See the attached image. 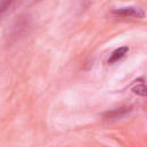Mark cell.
<instances>
[{
	"label": "cell",
	"mask_w": 147,
	"mask_h": 147,
	"mask_svg": "<svg viewBox=\"0 0 147 147\" xmlns=\"http://www.w3.org/2000/svg\"><path fill=\"white\" fill-rule=\"evenodd\" d=\"M130 111H131V107H121L118 109H113V110H109V111L105 113L103 117L106 119H117V118H121V117L125 116Z\"/></svg>",
	"instance_id": "obj_2"
},
{
	"label": "cell",
	"mask_w": 147,
	"mask_h": 147,
	"mask_svg": "<svg viewBox=\"0 0 147 147\" xmlns=\"http://www.w3.org/2000/svg\"><path fill=\"white\" fill-rule=\"evenodd\" d=\"M114 14L117 16H122V17H134V18H142L145 15L142 9L137 8V7H132V6L115 9Z\"/></svg>",
	"instance_id": "obj_1"
},
{
	"label": "cell",
	"mask_w": 147,
	"mask_h": 147,
	"mask_svg": "<svg viewBox=\"0 0 147 147\" xmlns=\"http://www.w3.org/2000/svg\"><path fill=\"white\" fill-rule=\"evenodd\" d=\"M133 92L140 96H144L145 95V84H144V79L140 78L133 86Z\"/></svg>",
	"instance_id": "obj_4"
},
{
	"label": "cell",
	"mask_w": 147,
	"mask_h": 147,
	"mask_svg": "<svg viewBox=\"0 0 147 147\" xmlns=\"http://www.w3.org/2000/svg\"><path fill=\"white\" fill-rule=\"evenodd\" d=\"M127 52H129V48H127L126 46L116 48V49L110 54V56H109V59H108V62H109V63H116V62H118L121 59H123V57L126 55Z\"/></svg>",
	"instance_id": "obj_3"
},
{
	"label": "cell",
	"mask_w": 147,
	"mask_h": 147,
	"mask_svg": "<svg viewBox=\"0 0 147 147\" xmlns=\"http://www.w3.org/2000/svg\"><path fill=\"white\" fill-rule=\"evenodd\" d=\"M11 5H13V2H0V16L2 14H5L10 8Z\"/></svg>",
	"instance_id": "obj_5"
}]
</instances>
